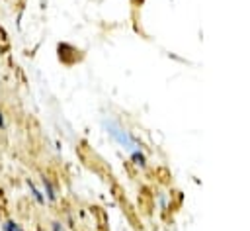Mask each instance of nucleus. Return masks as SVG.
<instances>
[{"instance_id":"f03ea898","label":"nucleus","mask_w":250,"mask_h":231,"mask_svg":"<svg viewBox=\"0 0 250 231\" xmlns=\"http://www.w3.org/2000/svg\"><path fill=\"white\" fill-rule=\"evenodd\" d=\"M27 186H29V190H31V194L35 196V200H37V202H43V196L39 194V190H37V188H35V186H33L31 182H27Z\"/></svg>"},{"instance_id":"7ed1b4c3","label":"nucleus","mask_w":250,"mask_h":231,"mask_svg":"<svg viewBox=\"0 0 250 231\" xmlns=\"http://www.w3.org/2000/svg\"><path fill=\"white\" fill-rule=\"evenodd\" d=\"M0 127H4V117H2V114H0Z\"/></svg>"},{"instance_id":"f257e3e1","label":"nucleus","mask_w":250,"mask_h":231,"mask_svg":"<svg viewBox=\"0 0 250 231\" xmlns=\"http://www.w3.org/2000/svg\"><path fill=\"white\" fill-rule=\"evenodd\" d=\"M2 229H4V231H23V227H21L20 223H16V221H12V219H8V221H4V225H2Z\"/></svg>"}]
</instances>
